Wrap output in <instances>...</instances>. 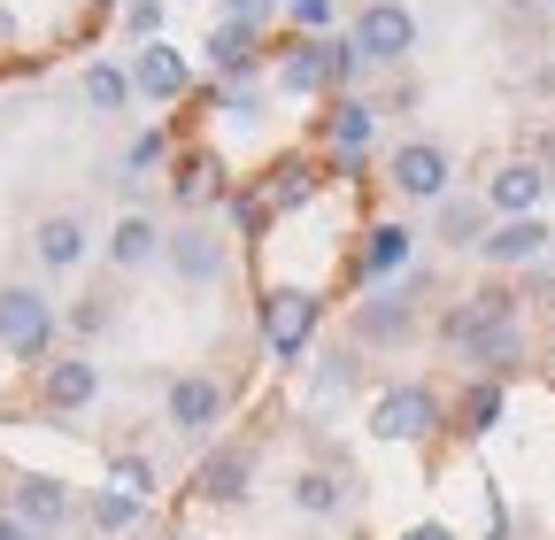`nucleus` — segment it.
<instances>
[{
	"instance_id": "nucleus-1",
	"label": "nucleus",
	"mask_w": 555,
	"mask_h": 540,
	"mask_svg": "<svg viewBox=\"0 0 555 540\" xmlns=\"http://www.w3.org/2000/svg\"><path fill=\"white\" fill-rule=\"evenodd\" d=\"M440 340H448L478 378H509V371L525 363V301H517V286L486 279L478 294H455V301L440 309Z\"/></svg>"
},
{
	"instance_id": "nucleus-32",
	"label": "nucleus",
	"mask_w": 555,
	"mask_h": 540,
	"mask_svg": "<svg viewBox=\"0 0 555 540\" xmlns=\"http://www.w3.org/2000/svg\"><path fill=\"white\" fill-rule=\"evenodd\" d=\"M116 324V294H86L78 309H69V332H78V340H93V332H108Z\"/></svg>"
},
{
	"instance_id": "nucleus-27",
	"label": "nucleus",
	"mask_w": 555,
	"mask_h": 540,
	"mask_svg": "<svg viewBox=\"0 0 555 540\" xmlns=\"http://www.w3.org/2000/svg\"><path fill=\"white\" fill-rule=\"evenodd\" d=\"M78 93H86V108H101V116H124V108H131V78H124V62H86Z\"/></svg>"
},
{
	"instance_id": "nucleus-21",
	"label": "nucleus",
	"mask_w": 555,
	"mask_h": 540,
	"mask_svg": "<svg viewBox=\"0 0 555 540\" xmlns=\"http://www.w3.org/2000/svg\"><path fill=\"white\" fill-rule=\"evenodd\" d=\"M170 201L185 217H201L208 201H224V163L208 155V147H185V155H170Z\"/></svg>"
},
{
	"instance_id": "nucleus-17",
	"label": "nucleus",
	"mask_w": 555,
	"mask_h": 540,
	"mask_svg": "<svg viewBox=\"0 0 555 540\" xmlns=\"http://www.w3.org/2000/svg\"><path fill=\"white\" fill-rule=\"evenodd\" d=\"M86 255H93V224H86L78 209H54V217L31 224V262L47 270V279H69Z\"/></svg>"
},
{
	"instance_id": "nucleus-28",
	"label": "nucleus",
	"mask_w": 555,
	"mask_h": 540,
	"mask_svg": "<svg viewBox=\"0 0 555 540\" xmlns=\"http://www.w3.org/2000/svg\"><path fill=\"white\" fill-rule=\"evenodd\" d=\"M255 193H262V209H301V201L317 193V170L309 163H278L270 185H255Z\"/></svg>"
},
{
	"instance_id": "nucleus-34",
	"label": "nucleus",
	"mask_w": 555,
	"mask_h": 540,
	"mask_svg": "<svg viewBox=\"0 0 555 540\" xmlns=\"http://www.w3.org/2000/svg\"><path fill=\"white\" fill-rule=\"evenodd\" d=\"M163 155H170V140H163V131H139V140H131V147H124V170H131V178H139V170H155V163H163Z\"/></svg>"
},
{
	"instance_id": "nucleus-12",
	"label": "nucleus",
	"mask_w": 555,
	"mask_h": 540,
	"mask_svg": "<svg viewBox=\"0 0 555 540\" xmlns=\"http://www.w3.org/2000/svg\"><path fill=\"white\" fill-rule=\"evenodd\" d=\"M255 448L247 440H217V448H201V463H193V502H208V510H240L247 494H255Z\"/></svg>"
},
{
	"instance_id": "nucleus-4",
	"label": "nucleus",
	"mask_w": 555,
	"mask_h": 540,
	"mask_svg": "<svg viewBox=\"0 0 555 540\" xmlns=\"http://www.w3.org/2000/svg\"><path fill=\"white\" fill-rule=\"evenodd\" d=\"M440 425H448V401H440V386H425V378L378 386V394H371V417H363V433L386 440V448H425Z\"/></svg>"
},
{
	"instance_id": "nucleus-18",
	"label": "nucleus",
	"mask_w": 555,
	"mask_h": 540,
	"mask_svg": "<svg viewBox=\"0 0 555 540\" xmlns=\"http://www.w3.org/2000/svg\"><path fill=\"white\" fill-rule=\"evenodd\" d=\"M201 62H208V78H217V86H255L270 54H262V31H247V24H217V31L201 39Z\"/></svg>"
},
{
	"instance_id": "nucleus-35",
	"label": "nucleus",
	"mask_w": 555,
	"mask_h": 540,
	"mask_svg": "<svg viewBox=\"0 0 555 540\" xmlns=\"http://www.w3.org/2000/svg\"><path fill=\"white\" fill-rule=\"evenodd\" d=\"M401 540H463V532H455V525H440V517H416Z\"/></svg>"
},
{
	"instance_id": "nucleus-6",
	"label": "nucleus",
	"mask_w": 555,
	"mask_h": 540,
	"mask_svg": "<svg viewBox=\"0 0 555 540\" xmlns=\"http://www.w3.org/2000/svg\"><path fill=\"white\" fill-rule=\"evenodd\" d=\"M347 47L363 54V70H401L416 54V9L409 0H363L356 24H347Z\"/></svg>"
},
{
	"instance_id": "nucleus-23",
	"label": "nucleus",
	"mask_w": 555,
	"mask_h": 540,
	"mask_svg": "<svg viewBox=\"0 0 555 540\" xmlns=\"http://www.w3.org/2000/svg\"><path fill=\"white\" fill-rule=\"evenodd\" d=\"M347 394H363V356L356 348H324L317 371H309V401L332 410V401H347Z\"/></svg>"
},
{
	"instance_id": "nucleus-2",
	"label": "nucleus",
	"mask_w": 555,
	"mask_h": 540,
	"mask_svg": "<svg viewBox=\"0 0 555 540\" xmlns=\"http://www.w3.org/2000/svg\"><path fill=\"white\" fill-rule=\"evenodd\" d=\"M416 294H425V270H409L393 286H363V301L347 309V348L356 356H393L416 340Z\"/></svg>"
},
{
	"instance_id": "nucleus-31",
	"label": "nucleus",
	"mask_w": 555,
	"mask_h": 540,
	"mask_svg": "<svg viewBox=\"0 0 555 540\" xmlns=\"http://www.w3.org/2000/svg\"><path fill=\"white\" fill-rule=\"evenodd\" d=\"M286 16H294V39H332L339 0H286Z\"/></svg>"
},
{
	"instance_id": "nucleus-38",
	"label": "nucleus",
	"mask_w": 555,
	"mask_h": 540,
	"mask_svg": "<svg viewBox=\"0 0 555 540\" xmlns=\"http://www.w3.org/2000/svg\"><path fill=\"white\" fill-rule=\"evenodd\" d=\"M540 9H555V0H540Z\"/></svg>"
},
{
	"instance_id": "nucleus-8",
	"label": "nucleus",
	"mask_w": 555,
	"mask_h": 540,
	"mask_svg": "<svg viewBox=\"0 0 555 540\" xmlns=\"http://www.w3.org/2000/svg\"><path fill=\"white\" fill-rule=\"evenodd\" d=\"M317 324H324V301L309 286H270L262 294V348L278 363H301L317 348Z\"/></svg>"
},
{
	"instance_id": "nucleus-3",
	"label": "nucleus",
	"mask_w": 555,
	"mask_h": 540,
	"mask_svg": "<svg viewBox=\"0 0 555 540\" xmlns=\"http://www.w3.org/2000/svg\"><path fill=\"white\" fill-rule=\"evenodd\" d=\"M0 356L9 363H47L62 356V309L47 301V286L31 279H0Z\"/></svg>"
},
{
	"instance_id": "nucleus-11",
	"label": "nucleus",
	"mask_w": 555,
	"mask_h": 540,
	"mask_svg": "<svg viewBox=\"0 0 555 540\" xmlns=\"http://www.w3.org/2000/svg\"><path fill=\"white\" fill-rule=\"evenodd\" d=\"M31 401H39L47 417H78V410H93V401H101V363H93L86 348L47 356V363L31 371Z\"/></svg>"
},
{
	"instance_id": "nucleus-10",
	"label": "nucleus",
	"mask_w": 555,
	"mask_h": 540,
	"mask_svg": "<svg viewBox=\"0 0 555 540\" xmlns=\"http://www.w3.org/2000/svg\"><path fill=\"white\" fill-rule=\"evenodd\" d=\"M0 510H16L39 540H54L62 525H78L86 494L69 487V479H54V471H9V502H0Z\"/></svg>"
},
{
	"instance_id": "nucleus-20",
	"label": "nucleus",
	"mask_w": 555,
	"mask_h": 540,
	"mask_svg": "<svg viewBox=\"0 0 555 540\" xmlns=\"http://www.w3.org/2000/svg\"><path fill=\"white\" fill-rule=\"evenodd\" d=\"M547 217H502L494 232L478 240V262H494V270H532L540 255H547Z\"/></svg>"
},
{
	"instance_id": "nucleus-29",
	"label": "nucleus",
	"mask_w": 555,
	"mask_h": 540,
	"mask_svg": "<svg viewBox=\"0 0 555 540\" xmlns=\"http://www.w3.org/2000/svg\"><path fill=\"white\" fill-rule=\"evenodd\" d=\"M108 487H116V494H139V502H155L163 479H155V463L139 455V448H116V455H108Z\"/></svg>"
},
{
	"instance_id": "nucleus-15",
	"label": "nucleus",
	"mask_w": 555,
	"mask_h": 540,
	"mask_svg": "<svg viewBox=\"0 0 555 540\" xmlns=\"http://www.w3.org/2000/svg\"><path fill=\"white\" fill-rule=\"evenodd\" d=\"M324 147H332V163L339 170H356L371 147H378V101H363V93H339L332 108H324Z\"/></svg>"
},
{
	"instance_id": "nucleus-9",
	"label": "nucleus",
	"mask_w": 555,
	"mask_h": 540,
	"mask_svg": "<svg viewBox=\"0 0 555 540\" xmlns=\"http://www.w3.org/2000/svg\"><path fill=\"white\" fill-rule=\"evenodd\" d=\"M386 185H393L401 201H416V209H440V201L455 193V155H448L440 140H401V147L386 155Z\"/></svg>"
},
{
	"instance_id": "nucleus-24",
	"label": "nucleus",
	"mask_w": 555,
	"mask_h": 540,
	"mask_svg": "<svg viewBox=\"0 0 555 540\" xmlns=\"http://www.w3.org/2000/svg\"><path fill=\"white\" fill-rule=\"evenodd\" d=\"M286 494H294V510H301V517H339V510H347V479H339L332 463H301Z\"/></svg>"
},
{
	"instance_id": "nucleus-13",
	"label": "nucleus",
	"mask_w": 555,
	"mask_h": 540,
	"mask_svg": "<svg viewBox=\"0 0 555 540\" xmlns=\"http://www.w3.org/2000/svg\"><path fill=\"white\" fill-rule=\"evenodd\" d=\"M124 78H131V101L170 108V101H185V93H193V54H185V47H170V39H147V47H131Z\"/></svg>"
},
{
	"instance_id": "nucleus-7",
	"label": "nucleus",
	"mask_w": 555,
	"mask_h": 540,
	"mask_svg": "<svg viewBox=\"0 0 555 540\" xmlns=\"http://www.w3.org/2000/svg\"><path fill=\"white\" fill-rule=\"evenodd\" d=\"M232 417V386L224 378H208V371H178L163 386V425L178 440H217V425Z\"/></svg>"
},
{
	"instance_id": "nucleus-33",
	"label": "nucleus",
	"mask_w": 555,
	"mask_h": 540,
	"mask_svg": "<svg viewBox=\"0 0 555 540\" xmlns=\"http://www.w3.org/2000/svg\"><path fill=\"white\" fill-rule=\"evenodd\" d=\"M286 0H217V24H247V31H270V16Z\"/></svg>"
},
{
	"instance_id": "nucleus-26",
	"label": "nucleus",
	"mask_w": 555,
	"mask_h": 540,
	"mask_svg": "<svg viewBox=\"0 0 555 540\" xmlns=\"http://www.w3.org/2000/svg\"><path fill=\"white\" fill-rule=\"evenodd\" d=\"M448 425L463 433V440H478V433H494L502 425V378H470V394L448 410Z\"/></svg>"
},
{
	"instance_id": "nucleus-25",
	"label": "nucleus",
	"mask_w": 555,
	"mask_h": 540,
	"mask_svg": "<svg viewBox=\"0 0 555 540\" xmlns=\"http://www.w3.org/2000/svg\"><path fill=\"white\" fill-rule=\"evenodd\" d=\"M78 517H86L101 540H124V532H139V525H147V502H139V494H116V487H93Z\"/></svg>"
},
{
	"instance_id": "nucleus-5",
	"label": "nucleus",
	"mask_w": 555,
	"mask_h": 540,
	"mask_svg": "<svg viewBox=\"0 0 555 540\" xmlns=\"http://www.w3.org/2000/svg\"><path fill=\"white\" fill-rule=\"evenodd\" d=\"M163 262H170L178 286L208 294V286H224V270H232V240L208 217H178V224H163Z\"/></svg>"
},
{
	"instance_id": "nucleus-30",
	"label": "nucleus",
	"mask_w": 555,
	"mask_h": 540,
	"mask_svg": "<svg viewBox=\"0 0 555 540\" xmlns=\"http://www.w3.org/2000/svg\"><path fill=\"white\" fill-rule=\"evenodd\" d=\"M163 16H170V0H124V39H131V47L163 39Z\"/></svg>"
},
{
	"instance_id": "nucleus-19",
	"label": "nucleus",
	"mask_w": 555,
	"mask_h": 540,
	"mask_svg": "<svg viewBox=\"0 0 555 540\" xmlns=\"http://www.w3.org/2000/svg\"><path fill=\"white\" fill-rule=\"evenodd\" d=\"M101 255H108V270H155L163 262V217H147V209H124L116 224H108V240H101Z\"/></svg>"
},
{
	"instance_id": "nucleus-37",
	"label": "nucleus",
	"mask_w": 555,
	"mask_h": 540,
	"mask_svg": "<svg viewBox=\"0 0 555 540\" xmlns=\"http://www.w3.org/2000/svg\"><path fill=\"white\" fill-rule=\"evenodd\" d=\"M163 540H201V532H163Z\"/></svg>"
},
{
	"instance_id": "nucleus-36",
	"label": "nucleus",
	"mask_w": 555,
	"mask_h": 540,
	"mask_svg": "<svg viewBox=\"0 0 555 540\" xmlns=\"http://www.w3.org/2000/svg\"><path fill=\"white\" fill-rule=\"evenodd\" d=\"M0 540H39V532H31V525H24L16 510H0Z\"/></svg>"
},
{
	"instance_id": "nucleus-14",
	"label": "nucleus",
	"mask_w": 555,
	"mask_h": 540,
	"mask_svg": "<svg viewBox=\"0 0 555 540\" xmlns=\"http://www.w3.org/2000/svg\"><path fill=\"white\" fill-rule=\"evenodd\" d=\"M547 193H555V170H540L532 155H509V163H494V178H486V209H494V224L502 217H540Z\"/></svg>"
},
{
	"instance_id": "nucleus-16",
	"label": "nucleus",
	"mask_w": 555,
	"mask_h": 540,
	"mask_svg": "<svg viewBox=\"0 0 555 540\" xmlns=\"http://www.w3.org/2000/svg\"><path fill=\"white\" fill-rule=\"evenodd\" d=\"M409 262H416V232L401 217H378L356 247V286H393V279H409Z\"/></svg>"
},
{
	"instance_id": "nucleus-22",
	"label": "nucleus",
	"mask_w": 555,
	"mask_h": 540,
	"mask_svg": "<svg viewBox=\"0 0 555 540\" xmlns=\"http://www.w3.org/2000/svg\"><path fill=\"white\" fill-rule=\"evenodd\" d=\"M486 232H494V209H486V193H448L433 209V240L440 247H478Z\"/></svg>"
}]
</instances>
